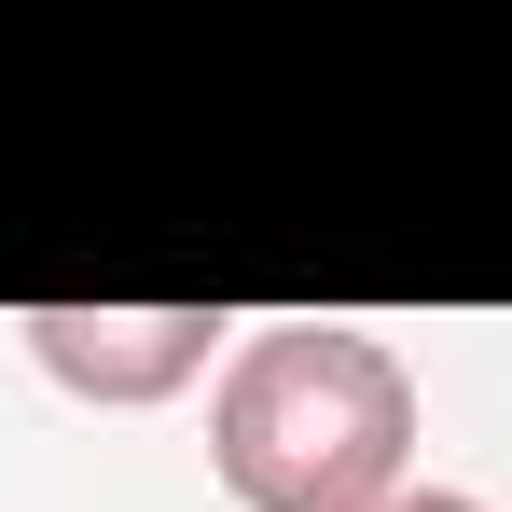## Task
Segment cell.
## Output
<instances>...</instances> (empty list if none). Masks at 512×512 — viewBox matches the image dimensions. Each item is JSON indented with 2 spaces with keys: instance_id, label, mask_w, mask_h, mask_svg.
<instances>
[{
  "instance_id": "6da1fadb",
  "label": "cell",
  "mask_w": 512,
  "mask_h": 512,
  "mask_svg": "<svg viewBox=\"0 0 512 512\" xmlns=\"http://www.w3.org/2000/svg\"><path fill=\"white\" fill-rule=\"evenodd\" d=\"M208 471L236 512H388L416 485V374L388 333L263 319L208 388Z\"/></svg>"
},
{
  "instance_id": "7a4b0ae2",
  "label": "cell",
  "mask_w": 512,
  "mask_h": 512,
  "mask_svg": "<svg viewBox=\"0 0 512 512\" xmlns=\"http://www.w3.org/2000/svg\"><path fill=\"white\" fill-rule=\"evenodd\" d=\"M28 333V360L70 388V402H97V416H139V402H180L208 360H222V305H28L14 319Z\"/></svg>"
},
{
  "instance_id": "3957f363",
  "label": "cell",
  "mask_w": 512,
  "mask_h": 512,
  "mask_svg": "<svg viewBox=\"0 0 512 512\" xmlns=\"http://www.w3.org/2000/svg\"><path fill=\"white\" fill-rule=\"evenodd\" d=\"M388 512H485V499H457V485H402Z\"/></svg>"
}]
</instances>
